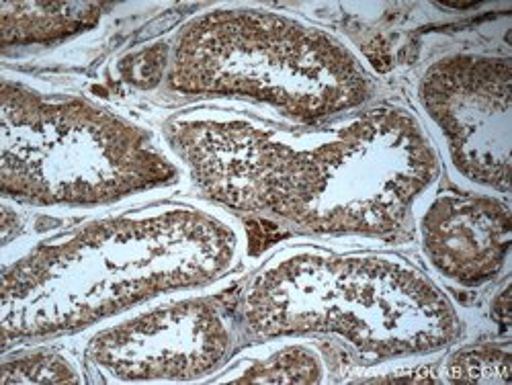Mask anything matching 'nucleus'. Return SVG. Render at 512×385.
<instances>
[{"mask_svg": "<svg viewBox=\"0 0 512 385\" xmlns=\"http://www.w3.org/2000/svg\"><path fill=\"white\" fill-rule=\"evenodd\" d=\"M240 326L213 293L181 295L80 336L91 381L209 383L240 351Z\"/></svg>", "mask_w": 512, "mask_h": 385, "instance_id": "7", "label": "nucleus"}, {"mask_svg": "<svg viewBox=\"0 0 512 385\" xmlns=\"http://www.w3.org/2000/svg\"><path fill=\"white\" fill-rule=\"evenodd\" d=\"M510 371V340H463L437 359L439 381L449 385H506Z\"/></svg>", "mask_w": 512, "mask_h": 385, "instance_id": "12", "label": "nucleus"}, {"mask_svg": "<svg viewBox=\"0 0 512 385\" xmlns=\"http://www.w3.org/2000/svg\"><path fill=\"white\" fill-rule=\"evenodd\" d=\"M158 132L195 197L302 240L408 244L416 209L445 177L420 117L394 99L320 125L191 105Z\"/></svg>", "mask_w": 512, "mask_h": 385, "instance_id": "1", "label": "nucleus"}, {"mask_svg": "<svg viewBox=\"0 0 512 385\" xmlns=\"http://www.w3.org/2000/svg\"><path fill=\"white\" fill-rule=\"evenodd\" d=\"M3 254L7 353L80 338L164 299L211 293L244 267L248 234L209 201L160 195L87 213Z\"/></svg>", "mask_w": 512, "mask_h": 385, "instance_id": "2", "label": "nucleus"}, {"mask_svg": "<svg viewBox=\"0 0 512 385\" xmlns=\"http://www.w3.org/2000/svg\"><path fill=\"white\" fill-rule=\"evenodd\" d=\"M166 66H168V41L134 54L130 62L123 60L121 74H123V80L134 84V87L144 91H154L162 87Z\"/></svg>", "mask_w": 512, "mask_h": 385, "instance_id": "13", "label": "nucleus"}, {"mask_svg": "<svg viewBox=\"0 0 512 385\" xmlns=\"http://www.w3.org/2000/svg\"><path fill=\"white\" fill-rule=\"evenodd\" d=\"M412 109L429 132L451 185L510 197L512 58L453 50L424 64Z\"/></svg>", "mask_w": 512, "mask_h": 385, "instance_id": "6", "label": "nucleus"}, {"mask_svg": "<svg viewBox=\"0 0 512 385\" xmlns=\"http://www.w3.org/2000/svg\"><path fill=\"white\" fill-rule=\"evenodd\" d=\"M162 87L287 125L328 123L386 99L379 74L343 35L244 3L203 9L175 31Z\"/></svg>", "mask_w": 512, "mask_h": 385, "instance_id": "4", "label": "nucleus"}, {"mask_svg": "<svg viewBox=\"0 0 512 385\" xmlns=\"http://www.w3.org/2000/svg\"><path fill=\"white\" fill-rule=\"evenodd\" d=\"M0 381L9 383H89V371L80 353L66 349L60 342H44L11 349L3 357Z\"/></svg>", "mask_w": 512, "mask_h": 385, "instance_id": "11", "label": "nucleus"}, {"mask_svg": "<svg viewBox=\"0 0 512 385\" xmlns=\"http://www.w3.org/2000/svg\"><path fill=\"white\" fill-rule=\"evenodd\" d=\"M234 314L242 338H328L357 369L433 359L467 338L449 289L390 246H279L248 273Z\"/></svg>", "mask_w": 512, "mask_h": 385, "instance_id": "3", "label": "nucleus"}, {"mask_svg": "<svg viewBox=\"0 0 512 385\" xmlns=\"http://www.w3.org/2000/svg\"><path fill=\"white\" fill-rule=\"evenodd\" d=\"M0 99L3 201L50 213H93L185 185L183 166L158 127L134 115L9 74Z\"/></svg>", "mask_w": 512, "mask_h": 385, "instance_id": "5", "label": "nucleus"}, {"mask_svg": "<svg viewBox=\"0 0 512 385\" xmlns=\"http://www.w3.org/2000/svg\"><path fill=\"white\" fill-rule=\"evenodd\" d=\"M412 242L420 263L447 289H484L510 275V197L443 187L414 216Z\"/></svg>", "mask_w": 512, "mask_h": 385, "instance_id": "8", "label": "nucleus"}, {"mask_svg": "<svg viewBox=\"0 0 512 385\" xmlns=\"http://www.w3.org/2000/svg\"><path fill=\"white\" fill-rule=\"evenodd\" d=\"M111 9L107 3H3V48L58 44L93 31Z\"/></svg>", "mask_w": 512, "mask_h": 385, "instance_id": "10", "label": "nucleus"}, {"mask_svg": "<svg viewBox=\"0 0 512 385\" xmlns=\"http://www.w3.org/2000/svg\"><path fill=\"white\" fill-rule=\"evenodd\" d=\"M209 383L322 385L330 383V365L312 338H269L240 349Z\"/></svg>", "mask_w": 512, "mask_h": 385, "instance_id": "9", "label": "nucleus"}]
</instances>
